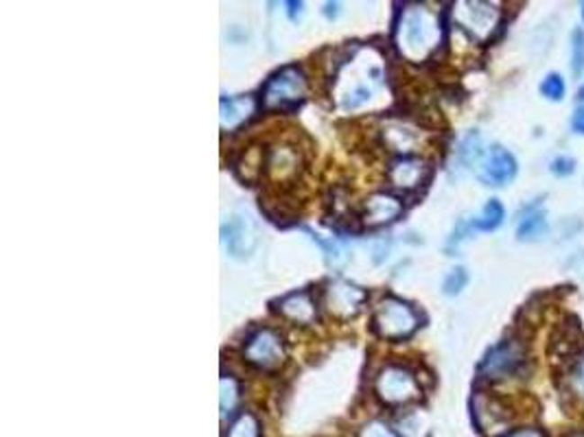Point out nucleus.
Masks as SVG:
<instances>
[{
	"label": "nucleus",
	"instance_id": "obj_1",
	"mask_svg": "<svg viewBox=\"0 0 584 437\" xmlns=\"http://www.w3.org/2000/svg\"><path fill=\"white\" fill-rule=\"evenodd\" d=\"M443 42V27L431 9L411 4L403 9L396 27V49L408 62H425Z\"/></svg>",
	"mask_w": 584,
	"mask_h": 437
},
{
	"label": "nucleus",
	"instance_id": "obj_2",
	"mask_svg": "<svg viewBox=\"0 0 584 437\" xmlns=\"http://www.w3.org/2000/svg\"><path fill=\"white\" fill-rule=\"evenodd\" d=\"M373 328L381 339L400 342L418 328V315L408 302L399 298H383L374 307Z\"/></svg>",
	"mask_w": 584,
	"mask_h": 437
},
{
	"label": "nucleus",
	"instance_id": "obj_3",
	"mask_svg": "<svg viewBox=\"0 0 584 437\" xmlns=\"http://www.w3.org/2000/svg\"><path fill=\"white\" fill-rule=\"evenodd\" d=\"M307 94V79L298 66H284L272 75L263 88V103L269 110H292L302 103Z\"/></svg>",
	"mask_w": 584,
	"mask_h": 437
},
{
	"label": "nucleus",
	"instance_id": "obj_4",
	"mask_svg": "<svg viewBox=\"0 0 584 437\" xmlns=\"http://www.w3.org/2000/svg\"><path fill=\"white\" fill-rule=\"evenodd\" d=\"M377 396L385 405H405L420 398V388L416 376L400 365H388L374 380Z\"/></svg>",
	"mask_w": 584,
	"mask_h": 437
},
{
	"label": "nucleus",
	"instance_id": "obj_5",
	"mask_svg": "<svg viewBox=\"0 0 584 437\" xmlns=\"http://www.w3.org/2000/svg\"><path fill=\"white\" fill-rule=\"evenodd\" d=\"M455 22L477 42H486L499 24V9L490 3H458L454 9Z\"/></svg>",
	"mask_w": 584,
	"mask_h": 437
},
{
	"label": "nucleus",
	"instance_id": "obj_6",
	"mask_svg": "<svg viewBox=\"0 0 584 437\" xmlns=\"http://www.w3.org/2000/svg\"><path fill=\"white\" fill-rule=\"evenodd\" d=\"M221 245L228 252V256L243 258L252 256L258 245V232L250 215L237 212L221 226Z\"/></svg>",
	"mask_w": 584,
	"mask_h": 437
},
{
	"label": "nucleus",
	"instance_id": "obj_7",
	"mask_svg": "<svg viewBox=\"0 0 584 437\" xmlns=\"http://www.w3.org/2000/svg\"><path fill=\"white\" fill-rule=\"evenodd\" d=\"M243 357L247 363L256 365L261 370H274L284 361V345L281 334L274 330L263 328L254 333L247 339L246 348H243Z\"/></svg>",
	"mask_w": 584,
	"mask_h": 437
},
{
	"label": "nucleus",
	"instance_id": "obj_8",
	"mask_svg": "<svg viewBox=\"0 0 584 437\" xmlns=\"http://www.w3.org/2000/svg\"><path fill=\"white\" fill-rule=\"evenodd\" d=\"M517 157L501 145H492L477 165V177L486 186H506L517 177Z\"/></svg>",
	"mask_w": 584,
	"mask_h": 437
},
{
	"label": "nucleus",
	"instance_id": "obj_9",
	"mask_svg": "<svg viewBox=\"0 0 584 437\" xmlns=\"http://www.w3.org/2000/svg\"><path fill=\"white\" fill-rule=\"evenodd\" d=\"M523 363V348L517 342H506L492 345L486 352V357L481 359L480 372L486 379H506V376L515 374Z\"/></svg>",
	"mask_w": 584,
	"mask_h": 437
},
{
	"label": "nucleus",
	"instance_id": "obj_10",
	"mask_svg": "<svg viewBox=\"0 0 584 437\" xmlns=\"http://www.w3.org/2000/svg\"><path fill=\"white\" fill-rule=\"evenodd\" d=\"M365 299V291L359 289L357 284H350L346 281H335L327 289V308L335 317L348 319L359 313Z\"/></svg>",
	"mask_w": 584,
	"mask_h": 437
},
{
	"label": "nucleus",
	"instance_id": "obj_11",
	"mask_svg": "<svg viewBox=\"0 0 584 437\" xmlns=\"http://www.w3.org/2000/svg\"><path fill=\"white\" fill-rule=\"evenodd\" d=\"M265 169L272 180H292L298 169H301V156H298V151L293 147H272L265 156Z\"/></svg>",
	"mask_w": 584,
	"mask_h": 437
},
{
	"label": "nucleus",
	"instance_id": "obj_12",
	"mask_svg": "<svg viewBox=\"0 0 584 437\" xmlns=\"http://www.w3.org/2000/svg\"><path fill=\"white\" fill-rule=\"evenodd\" d=\"M550 232L547 215L543 212L541 200H536L532 206H526L519 215V226H517V236L523 243H538Z\"/></svg>",
	"mask_w": 584,
	"mask_h": 437
},
{
	"label": "nucleus",
	"instance_id": "obj_13",
	"mask_svg": "<svg viewBox=\"0 0 584 437\" xmlns=\"http://www.w3.org/2000/svg\"><path fill=\"white\" fill-rule=\"evenodd\" d=\"M427 173V165L418 157H409L403 156L399 160L392 162L390 166V182L400 191H414L416 186H420V182L425 180Z\"/></svg>",
	"mask_w": 584,
	"mask_h": 437
},
{
	"label": "nucleus",
	"instance_id": "obj_14",
	"mask_svg": "<svg viewBox=\"0 0 584 437\" xmlns=\"http://www.w3.org/2000/svg\"><path fill=\"white\" fill-rule=\"evenodd\" d=\"M400 212H403V203L396 200L394 195L377 192V195H373L365 201L364 221L368 223V226H383V223L394 221Z\"/></svg>",
	"mask_w": 584,
	"mask_h": 437
},
{
	"label": "nucleus",
	"instance_id": "obj_15",
	"mask_svg": "<svg viewBox=\"0 0 584 437\" xmlns=\"http://www.w3.org/2000/svg\"><path fill=\"white\" fill-rule=\"evenodd\" d=\"M276 308L283 317L292 319L293 324H302V326H307V324H311L318 317L316 302H313V298L307 291L292 293V296L283 298Z\"/></svg>",
	"mask_w": 584,
	"mask_h": 437
},
{
	"label": "nucleus",
	"instance_id": "obj_16",
	"mask_svg": "<svg viewBox=\"0 0 584 437\" xmlns=\"http://www.w3.org/2000/svg\"><path fill=\"white\" fill-rule=\"evenodd\" d=\"M254 103L252 96H235V99H223L220 105V120L223 129L232 131L237 127H241L247 119L254 114Z\"/></svg>",
	"mask_w": 584,
	"mask_h": 437
},
{
	"label": "nucleus",
	"instance_id": "obj_17",
	"mask_svg": "<svg viewBox=\"0 0 584 437\" xmlns=\"http://www.w3.org/2000/svg\"><path fill=\"white\" fill-rule=\"evenodd\" d=\"M484 157V149H481V136L477 129H471L464 138L460 140L458 151H455V165L458 169H471V166L480 165Z\"/></svg>",
	"mask_w": 584,
	"mask_h": 437
},
{
	"label": "nucleus",
	"instance_id": "obj_18",
	"mask_svg": "<svg viewBox=\"0 0 584 437\" xmlns=\"http://www.w3.org/2000/svg\"><path fill=\"white\" fill-rule=\"evenodd\" d=\"M506 210L501 206L499 200H489L484 203V208L480 210V215L471 218V226L475 232H492L504 223Z\"/></svg>",
	"mask_w": 584,
	"mask_h": 437
},
{
	"label": "nucleus",
	"instance_id": "obj_19",
	"mask_svg": "<svg viewBox=\"0 0 584 437\" xmlns=\"http://www.w3.org/2000/svg\"><path fill=\"white\" fill-rule=\"evenodd\" d=\"M383 138L388 142L390 147H392L394 151H399V154H409V151H414L416 138L414 129H409V127L400 125V123H394V125H388L383 129Z\"/></svg>",
	"mask_w": 584,
	"mask_h": 437
},
{
	"label": "nucleus",
	"instance_id": "obj_20",
	"mask_svg": "<svg viewBox=\"0 0 584 437\" xmlns=\"http://www.w3.org/2000/svg\"><path fill=\"white\" fill-rule=\"evenodd\" d=\"M241 389H238V383L235 379H232L230 374L221 376L220 380V405H221V415L226 418V415H230L232 411L237 409V403L238 398H241Z\"/></svg>",
	"mask_w": 584,
	"mask_h": 437
},
{
	"label": "nucleus",
	"instance_id": "obj_21",
	"mask_svg": "<svg viewBox=\"0 0 584 437\" xmlns=\"http://www.w3.org/2000/svg\"><path fill=\"white\" fill-rule=\"evenodd\" d=\"M228 437H261V422L254 414H241L232 422Z\"/></svg>",
	"mask_w": 584,
	"mask_h": 437
},
{
	"label": "nucleus",
	"instance_id": "obj_22",
	"mask_svg": "<svg viewBox=\"0 0 584 437\" xmlns=\"http://www.w3.org/2000/svg\"><path fill=\"white\" fill-rule=\"evenodd\" d=\"M538 90H541V94L545 96L547 101H561L565 99L567 84L558 73H547L545 77H543L541 85H538Z\"/></svg>",
	"mask_w": 584,
	"mask_h": 437
},
{
	"label": "nucleus",
	"instance_id": "obj_23",
	"mask_svg": "<svg viewBox=\"0 0 584 437\" xmlns=\"http://www.w3.org/2000/svg\"><path fill=\"white\" fill-rule=\"evenodd\" d=\"M466 284H469V272L464 267H454L443 281V293L451 298L460 296Z\"/></svg>",
	"mask_w": 584,
	"mask_h": 437
},
{
	"label": "nucleus",
	"instance_id": "obj_24",
	"mask_svg": "<svg viewBox=\"0 0 584 437\" xmlns=\"http://www.w3.org/2000/svg\"><path fill=\"white\" fill-rule=\"evenodd\" d=\"M571 70L576 77L584 75V31L580 27L571 31Z\"/></svg>",
	"mask_w": 584,
	"mask_h": 437
},
{
	"label": "nucleus",
	"instance_id": "obj_25",
	"mask_svg": "<svg viewBox=\"0 0 584 437\" xmlns=\"http://www.w3.org/2000/svg\"><path fill=\"white\" fill-rule=\"evenodd\" d=\"M550 171L556 177H569V175H573V171H576V160H573L571 156H565V154L556 156L550 162Z\"/></svg>",
	"mask_w": 584,
	"mask_h": 437
},
{
	"label": "nucleus",
	"instance_id": "obj_26",
	"mask_svg": "<svg viewBox=\"0 0 584 437\" xmlns=\"http://www.w3.org/2000/svg\"><path fill=\"white\" fill-rule=\"evenodd\" d=\"M307 232H309V235H311L313 241H318V243H319V247H322L324 254H327L328 261L335 263V265H337V263H342V261H344V252H342V247H339L337 243L333 241V238H331V241H324V238L319 236V235H316V232H311V230H307Z\"/></svg>",
	"mask_w": 584,
	"mask_h": 437
},
{
	"label": "nucleus",
	"instance_id": "obj_27",
	"mask_svg": "<svg viewBox=\"0 0 584 437\" xmlns=\"http://www.w3.org/2000/svg\"><path fill=\"white\" fill-rule=\"evenodd\" d=\"M359 437H399V435H396L394 431L390 429L388 424H385V422L373 420V422H368V424L364 426Z\"/></svg>",
	"mask_w": 584,
	"mask_h": 437
},
{
	"label": "nucleus",
	"instance_id": "obj_28",
	"mask_svg": "<svg viewBox=\"0 0 584 437\" xmlns=\"http://www.w3.org/2000/svg\"><path fill=\"white\" fill-rule=\"evenodd\" d=\"M571 389L584 400V357L578 361L571 372Z\"/></svg>",
	"mask_w": 584,
	"mask_h": 437
},
{
	"label": "nucleus",
	"instance_id": "obj_29",
	"mask_svg": "<svg viewBox=\"0 0 584 437\" xmlns=\"http://www.w3.org/2000/svg\"><path fill=\"white\" fill-rule=\"evenodd\" d=\"M565 267L578 278H584V250H576L565 261Z\"/></svg>",
	"mask_w": 584,
	"mask_h": 437
},
{
	"label": "nucleus",
	"instance_id": "obj_30",
	"mask_svg": "<svg viewBox=\"0 0 584 437\" xmlns=\"http://www.w3.org/2000/svg\"><path fill=\"white\" fill-rule=\"evenodd\" d=\"M571 129L576 131V134L584 136V105H580V108H576V111H573Z\"/></svg>",
	"mask_w": 584,
	"mask_h": 437
},
{
	"label": "nucleus",
	"instance_id": "obj_31",
	"mask_svg": "<svg viewBox=\"0 0 584 437\" xmlns=\"http://www.w3.org/2000/svg\"><path fill=\"white\" fill-rule=\"evenodd\" d=\"M506 437H545L541 429H532V426H527V429H519V431H512V433H508Z\"/></svg>",
	"mask_w": 584,
	"mask_h": 437
},
{
	"label": "nucleus",
	"instance_id": "obj_32",
	"mask_svg": "<svg viewBox=\"0 0 584 437\" xmlns=\"http://www.w3.org/2000/svg\"><path fill=\"white\" fill-rule=\"evenodd\" d=\"M339 4H327V16H337Z\"/></svg>",
	"mask_w": 584,
	"mask_h": 437
},
{
	"label": "nucleus",
	"instance_id": "obj_33",
	"mask_svg": "<svg viewBox=\"0 0 584 437\" xmlns=\"http://www.w3.org/2000/svg\"><path fill=\"white\" fill-rule=\"evenodd\" d=\"M578 99L584 101V84L580 85V90H578Z\"/></svg>",
	"mask_w": 584,
	"mask_h": 437
},
{
	"label": "nucleus",
	"instance_id": "obj_34",
	"mask_svg": "<svg viewBox=\"0 0 584 437\" xmlns=\"http://www.w3.org/2000/svg\"><path fill=\"white\" fill-rule=\"evenodd\" d=\"M582 20H584V3H582Z\"/></svg>",
	"mask_w": 584,
	"mask_h": 437
},
{
	"label": "nucleus",
	"instance_id": "obj_35",
	"mask_svg": "<svg viewBox=\"0 0 584 437\" xmlns=\"http://www.w3.org/2000/svg\"><path fill=\"white\" fill-rule=\"evenodd\" d=\"M573 437H584V433H578V435H573Z\"/></svg>",
	"mask_w": 584,
	"mask_h": 437
}]
</instances>
